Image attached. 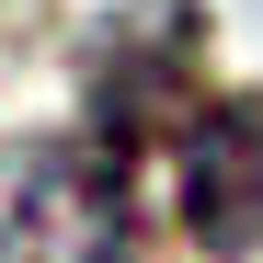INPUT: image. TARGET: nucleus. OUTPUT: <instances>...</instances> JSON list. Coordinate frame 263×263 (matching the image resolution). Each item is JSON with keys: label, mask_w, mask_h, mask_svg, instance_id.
<instances>
[{"label": "nucleus", "mask_w": 263, "mask_h": 263, "mask_svg": "<svg viewBox=\"0 0 263 263\" xmlns=\"http://www.w3.org/2000/svg\"><path fill=\"white\" fill-rule=\"evenodd\" d=\"M0 263H138V183L126 138H58L0 195Z\"/></svg>", "instance_id": "obj_1"}, {"label": "nucleus", "mask_w": 263, "mask_h": 263, "mask_svg": "<svg viewBox=\"0 0 263 263\" xmlns=\"http://www.w3.org/2000/svg\"><path fill=\"white\" fill-rule=\"evenodd\" d=\"M172 206H183L195 252H217V263L263 252V103L252 92L183 115V138H172Z\"/></svg>", "instance_id": "obj_2"}, {"label": "nucleus", "mask_w": 263, "mask_h": 263, "mask_svg": "<svg viewBox=\"0 0 263 263\" xmlns=\"http://www.w3.org/2000/svg\"><path fill=\"white\" fill-rule=\"evenodd\" d=\"M183 69H195V12H138L103 34V69H92V115L103 138H138L183 103Z\"/></svg>", "instance_id": "obj_3"}]
</instances>
